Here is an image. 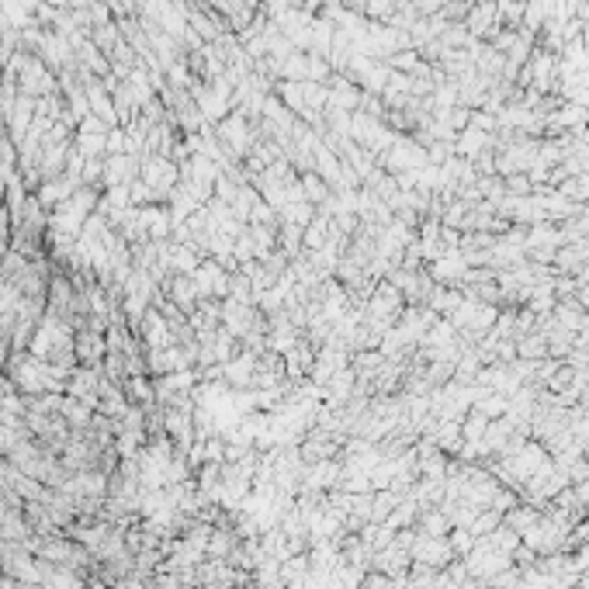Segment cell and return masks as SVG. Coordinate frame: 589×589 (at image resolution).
Returning <instances> with one entry per match:
<instances>
[{
    "instance_id": "1",
    "label": "cell",
    "mask_w": 589,
    "mask_h": 589,
    "mask_svg": "<svg viewBox=\"0 0 589 589\" xmlns=\"http://www.w3.org/2000/svg\"><path fill=\"white\" fill-rule=\"evenodd\" d=\"M448 555H451V548L444 544V541H423V548H420V559H427V562H448Z\"/></svg>"
},
{
    "instance_id": "2",
    "label": "cell",
    "mask_w": 589,
    "mask_h": 589,
    "mask_svg": "<svg viewBox=\"0 0 589 589\" xmlns=\"http://www.w3.org/2000/svg\"><path fill=\"white\" fill-rule=\"evenodd\" d=\"M579 496H583V499H586V503H589V482L583 485V492H579Z\"/></svg>"
}]
</instances>
